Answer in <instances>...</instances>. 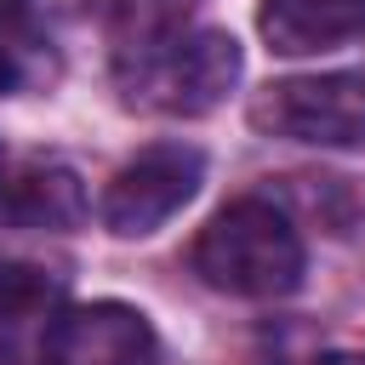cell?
<instances>
[{"label": "cell", "mask_w": 365, "mask_h": 365, "mask_svg": "<svg viewBox=\"0 0 365 365\" xmlns=\"http://www.w3.org/2000/svg\"><path fill=\"white\" fill-rule=\"evenodd\" d=\"M240 80V46L222 29L171 23L114 46V86L125 108L194 120L211 114Z\"/></svg>", "instance_id": "1"}, {"label": "cell", "mask_w": 365, "mask_h": 365, "mask_svg": "<svg viewBox=\"0 0 365 365\" xmlns=\"http://www.w3.org/2000/svg\"><path fill=\"white\" fill-rule=\"evenodd\" d=\"M194 274L228 297L274 302L302 285V240L291 217L268 200L222 205L194 240Z\"/></svg>", "instance_id": "2"}, {"label": "cell", "mask_w": 365, "mask_h": 365, "mask_svg": "<svg viewBox=\"0 0 365 365\" xmlns=\"http://www.w3.org/2000/svg\"><path fill=\"white\" fill-rule=\"evenodd\" d=\"M251 125L262 137H291L314 148H365V80L359 74H302L257 91Z\"/></svg>", "instance_id": "3"}, {"label": "cell", "mask_w": 365, "mask_h": 365, "mask_svg": "<svg viewBox=\"0 0 365 365\" xmlns=\"http://www.w3.org/2000/svg\"><path fill=\"white\" fill-rule=\"evenodd\" d=\"M205 177V154L188 143H154L137 160H125L103 194V228L120 240H143L154 234L171 211H182L194 200Z\"/></svg>", "instance_id": "4"}, {"label": "cell", "mask_w": 365, "mask_h": 365, "mask_svg": "<svg viewBox=\"0 0 365 365\" xmlns=\"http://www.w3.org/2000/svg\"><path fill=\"white\" fill-rule=\"evenodd\" d=\"M46 365H160V336L131 302L57 308L40 336Z\"/></svg>", "instance_id": "5"}, {"label": "cell", "mask_w": 365, "mask_h": 365, "mask_svg": "<svg viewBox=\"0 0 365 365\" xmlns=\"http://www.w3.org/2000/svg\"><path fill=\"white\" fill-rule=\"evenodd\" d=\"M257 29L279 57L331 51L365 34V0H262Z\"/></svg>", "instance_id": "6"}, {"label": "cell", "mask_w": 365, "mask_h": 365, "mask_svg": "<svg viewBox=\"0 0 365 365\" xmlns=\"http://www.w3.org/2000/svg\"><path fill=\"white\" fill-rule=\"evenodd\" d=\"M86 217V188L68 165H29L0 182V222L17 228H74Z\"/></svg>", "instance_id": "7"}, {"label": "cell", "mask_w": 365, "mask_h": 365, "mask_svg": "<svg viewBox=\"0 0 365 365\" xmlns=\"http://www.w3.org/2000/svg\"><path fill=\"white\" fill-rule=\"evenodd\" d=\"M57 302H63L57 274L0 257V354H17L29 336H46V325L57 319Z\"/></svg>", "instance_id": "8"}, {"label": "cell", "mask_w": 365, "mask_h": 365, "mask_svg": "<svg viewBox=\"0 0 365 365\" xmlns=\"http://www.w3.org/2000/svg\"><path fill=\"white\" fill-rule=\"evenodd\" d=\"M91 17H103L120 40H137V34H154V29H171V23H188L194 0H80Z\"/></svg>", "instance_id": "9"}, {"label": "cell", "mask_w": 365, "mask_h": 365, "mask_svg": "<svg viewBox=\"0 0 365 365\" xmlns=\"http://www.w3.org/2000/svg\"><path fill=\"white\" fill-rule=\"evenodd\" d=\"M17 86H23V63H17V46H11L6 29H0V97L17 91Z\"/></svg>", "instance_id": "10"}, {"label": "cell", "mask_w": 365, "mask_h": 365, "mask_svg": "<svg viewBox=\"0 0 365 365\" xmlns=\"http://www.w3.org/2000/svg\"><path fill=\"white\" fill-rule=\"evenodd\" d=\"M325 365H365V354H325Z\"/></svg>", "instance_id": "11"}, {"label": "cell", "mask_w": 365, "mask_h": 365, "mask_svg": "<svg viewBox=\"0 0 365 365\" xmlns=\"http://www.w3.org/2000/svg\"><path fill=\"white\" fill-rule=\"evenodd\" d=\"M0 182H6V154H0Z\"/></svg>", "instance_id": "12"}]
</instances>
